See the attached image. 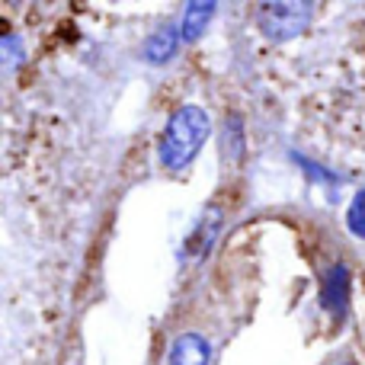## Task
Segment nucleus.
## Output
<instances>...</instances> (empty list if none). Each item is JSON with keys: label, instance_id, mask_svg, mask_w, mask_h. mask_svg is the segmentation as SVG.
Here are the masks:
<instances>
[{"label": "nucleus", "instance_id": "obj_1", "mask_svg": "<svg viewBox=\"0 0 365 365\" xmlns=\"http://www.w3.org/2000/svg\"><path fill=\"white\" fill-rule=\"evenodd\" d=\"M208 132H212V119L202 106H180L177 113L167 119L164 135H160V164L167 170H186L202 151Z\"/></svg>", "mask_w": 365, "mask_h": 365}, {"label": "nucleus", "instance_id": "obj_2", "mask_svg": "<svg viewBox=\"0 0 365 365\" xmlns=\"http://www.w3.org/2000/svg\"><path fill=\"white\" fill-rule=\"evenodd\" d=\"M314 6L302 0H282V4H259L257 23L269 42H292L311 26Z\"/></svg>", "mask_w": 365, "mask_h": 365}, {"label": "nucleus", "instance_id": "obj_3", "mask_svg": "<svg viewBox=\"0 0 365 365\" xmlns=\"http://www.w3.org/2000/svg\"><path fill=\"white\" fill-rule=\"evenodd\" d=\"M349 269L343 263L330 266L327 272H324V282H321V304L330 311L334 317H340L343 311H346L349 304Z\"/></svg>", "mask_w": 365, "mask_h": 365}, {"label": "nucleus", "instance_id": "obj_4", "mask_svg": "<svg viewBox=\"0 0 365 365\" xmlns=\"http://www.w3.org/2000/svg\"><path fill=\"white\" fill-rule=\"evenodd\" d=\"M167 365H212V343L199 334H180L167 353Z\"/></svg>", "mask_w": 365, "mask_h": 365}, {"label": "nucleus", "instance_id": "obj_5", "mask_svg": "<svg viewBox=\"0 0 365 365\" xmlns=\"http://www.w3.org/2000/svg\"><path fill=\"white\" fill-rule=\"evenodd\" d=\"M212 13H215V4H186V10H182V16H180V38L182 42H195V38L205 32Z\"/></svg>", "mask_w": 365, "mask_h": 365}, {"label": "nucleus", "instance_id": "obj_6", "mask_svg": "<svg viewBox=\"0 0 365 365\" xmlns=\"http://www.w3.org/2000/svg\"><path fill=\"white\" fill-rule=\"evenodd\" d=\"M177 42H180V32H173V29H160L158 36L148 38V48H145L148 61H154V64L170 61V55L177 51Z\"/></svg>", "mask_w": 365, "mask_h": 365}, {"label": "nucleus", "instance_id": "obj_7", "mask_svg": "<svg viewBox=\"0 0 365 365\" xmlns=\"http://www.w3.org/2000/svg\"><path fill=\"white\" fill-rule=\"evenodd\" d=\"M346 221H349V231H353L359 240H365V189H362V192L353 199V205H349Z\"/></svg>", "mask_w": 365, "mask_h": 365}]
</instances>
